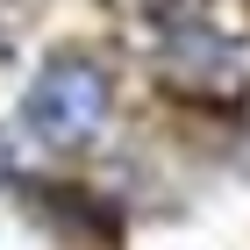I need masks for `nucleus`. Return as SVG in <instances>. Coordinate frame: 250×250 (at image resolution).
Listing matches in <instances>:
<instances>
[{
  "label": "nucleus",
  "instance_id": "f257e3e1",
  "mask_svg": "<svg viewBox=\"0 0 250 250\" xmlns=\"http://www.w3.org/2000/svg\"><path fill=\"white\" fill-rule=\"evenodd\" d=\"M107 107H115V86L100 72L86 50H64L36 72L29 100H21V122L50 143V150H79V143H93L107 129Z\"/></svg>",
  "mask_w": 250,
  "mask_h": 250
}]
</instances>
